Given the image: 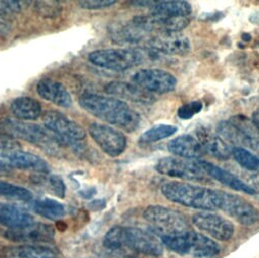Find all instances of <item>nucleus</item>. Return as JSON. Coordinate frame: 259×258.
I'll return each instance as SVG.
<instances>
[{
	"label": "nucleus",
	"mask_w": 259,
	"mask_h": 258,
	"mask_svg": "<svg viewBox=\"0 0 259 258\" xmlns=\"http://www.w3.org/2000/svg\"><path fill=\"white\" fill-rule=\"evenodd\" d=\"M79 105L96 118L128 133L137 131L141 123L140 115L131 106L114 97L84 94L79 98Z\"/></svg>",
	"instance_id": "1"
},
{
	"label": "nucleus",
	"mask_w": 259,
	"mask_h": 258,
	"mask_svg": "<svg viewBox=\"0 0 259 258\" xmlns=\"http://www.w3.org/2000/svg\"><path fill=\"white\" fill-rule=\"evenodd\" d=\"M103 244L109 250L128 249L153 257H159L164 252V245L157 235L133 227L111 228L105 235Z\"/></svg>",
	"instance_id": "2"
},
{
	"label": "nucleus",
	"mask_w": 259,
	"mask_h": 258,
	"mask_svg": "<svg viewBox=\"0 0 259 258\" xmlns=\"http://www.w3.org/2000/svg\"><path fill=\"white\" fill-rule=\"evenodd\" d=\"M164 196L180 205L204 210H220L222 190L191 185L184 182L170 181L162 185Z\"/></svg>",
	"instance_id": "3"
},
{
	"label": "nucleus",
	"mask_w": 259,
	"mask_h": 258,
	"mask_svg": "<svg viewBox=\"0 0 259 258\" xmlns=\"http://www.w3.org/2000/svg\"><path fill=\"white\" fill-rule=\"evenodd\" d=\"M160 240L171 251L196 258H211L221 251L219 244L213 240L192 230L177 236L164 237Z\"/></svg>",
	"instance_id": "4"
},
{
	"label": "nucleus",
	"mask_w": 259,
	"mask_h": 258,
	"mask_svg": "<svg viewBox=\"0 0 259 258\" xmlns=\"http://www.w3.org/2000/svg\"><path fill=\"white\" fill-rule=\"evenodd\" d=\"M144 218L160 239L177 236L191 230L183 214L165 206L151 205L147 207Z\"/></svg>",
	"instance_id": "5"
},
{
	"label": "nucleus",
	"mask_w": 259,
	"mask_h": 258,
	"mask_svg": "<svg viewBox=\"0 0 259 258\" xmlns=\"http://www.w3.org/2000/svg\"><path fill=\"white\" fill-rule=\"evenodd\" d=\"M0 134L13 139H21L28 143L43 148H53L62 142L51 134L48 129L33 123L21 120L4 119L0 121Z\"/></svg>",
	"instance_id": "6"
},
{
	"label": "nucleus",
	"mask_w": 259,
	"mask_h": 258,
	"mask_svg": "<svg viewBox=\"0 0 259 258\" xmlns=\"http://www.w3.org/2000/svg\"><path fill=\"white\" fill-rule=\"evenodd\" d=\"M89 60L96 66L114 71L131 69L143 62L139 48H111L96 50L89 54Z\"/></svg>",
	"instance_id": "7"
},
{
	"label": "nucleus",
	"mask_w": 259,
	"mask_h": 258,
	"mask_svg": "<svg viewBox=\"0 0 259 258\" xmlns=\"http://www.w3.org/2000/svg\"><path fill=\"white\" fill-rule=\"evenodd\" d=\"M218 133L229 142L259 150V134L252 122L244 116H235L219 123Z\"/></svg>",
	"instance_id": "8"
},
{
	"label": "nucleus",
	"mask_w": 259,
	"mask_h": 258,
	"mask_svg": "<svg viewBox=\"0 0 259 258\" xmlns=\"http://www.w3.org/2000/svg\"><path fill=\"white\" fill-rule=\"evenodd\" d=\"M46 129L57 137L62 144L73 145L85 139V131L77 122L58 111H48L43 117Z\"/></svg>",
	"instance_id": "9"
},
{
	"label": "nucleus",
	"mask_w": 259,
	"mask_h": 258,
	"mask_svg": "<svg viewBox=\"0 0 259 258\" xmlns=\"http://www.w3.org/2000/svg\"><path fill=\"white\" fill-rule=\"evenodd\" d=\"M156 170L168 177L183 179L187 181L203 182L206 181L207 175L201 169L198 162L187 161L181 158L166 157L158 161Z\"/></svg>",
	"instance_id": "10"
},
{
	"label": "nucleus",
	"mask_w": 259,
	"mask_h": 258,
	"mask_svg": "<svg viewBox=\"0 0 259 258\" xmlns=\"http://www.w3.org/2000/svg\"><path fill=\"white\" fill-rule=\"evenodd\" d=\"M132 80L133 83L152 95L170 93L177 85V79L173 74L158 68L142 69L133 75Z\"/></svg>",
	"instance_id": "11"
},
{
	"label": "nucleus",
	"mask_w": 259,
	"mask_h": 258,
	"mask_svg": "<svg viewBox=\"0 0 259 258\" xmlns=\"http://www.w3.org/2000/svg\"><path fill=\"white\" fill-rule=\"evenodd\" d=\"M89 133L101 150L110 157L120 156L127 147L126 137L109 125L92 123L89 126Z\"/></svg>",
	"instance_id": "12"
},
{
	"label": "nucleus",
	"mask_w": 259,
	"mask_h": 258,
	"mask_svg": "<svg viewBox=\"0 0 259 258\" xmlns=\"http://www.w3.org/2000/svg\"><path fill=\"white\" fill-rule=\"evenodd\" d=\"M220 210L244 226H252L259 220V211L254 205L237 194L224 191L222 193Z\"/></svg>",
	"instance_id": "13"
},
{
	"label": "nucleus",
	"mask_w": 259,
	"mask_h": 258,
	"mask_svg": "<svg viewBox=\"0 0 259 258\" xmlns=\"http://www.w3.org/2000/svg\"><path fill=\"white\" fill-rule=\"evenodd\" d=\"M192 222L200 231L220 241L230 240L235 233L232 222L212 212H197L192 217Z\"/></svg>",
	"instance_id": "14"
},
{
	"label": "nucleus",
	"mask_w": 259,
	"mask_h": 258,
	"mask_svg": "<svg viewBox=\"0 0 259 258\" xmlns=\"http://www.w3.org/2000/svg\"><path fill=\"white\" fill-rule=\"evenodd\" d=\"M55 235L54 229L47 224L34 223L28 227L20 229H9L5 233V238L16 243H26V245H40L50 243Z\"/></svg>",
	"instance_id": "15"
},
{
	"label": "nucleus",
	"mask_w": 259,
	"mask_h": 258,
	"mask_svg": "<svg viewBox=\"0 0 259 258\" xmlns=\"http://www.w3.org/2000/svg\"><path fill=\"white\" fill-rule=\"evenodd\" d=\"M147 46L165 55H186L191 48L188 38L181 33H158L148 40Z\"/></svg>",
	"instance_id": "16"
},
{
	"label": "nucleus",
	"mask_w": 259,
	"mask_h": 258,
	"mask_svg": "<svg viewBox=\"0 0 259 258\" xmlns=\"http://www.w3.org/2000/svg\"><path fill=\"white\" fill-rule=\"evenodd\" d=\"M0 157H2L3 161H5L9 166L13 168H17L20 170H29L38 173L50 172V166L46 161H44L39 156L28 152H5L0 155Z\"/></svg>",
	"instance_id": "17"
},
{
	"label": "nucleus",
	"mask_w": 259,
	"mask_h": 258,
	"mask_svg": "<svg viewBox=\"0 0 259 258\" xmlns=\"http://www.w3.org/2000/svg\"><path fill=\"white\" fill-rule=\"evenodd\" d=\"M198 164L201 167V169L206 173L207 176H210V178L221 182L227 187L233 190L248 193L251 195L256 193V191L251 186H249L247 183L239 179L237 176H235L231 172L224 170L221 167L205 161H198Z\"/></svg>",
	"instance_id": "18"
},
{
	"label": "nucleus",
	"mask_w": 259,
	"mask_h": 258,
	"mask_svg": "<svg viewBox=\"0 0 259 258\" xmlns=\"http://www.w3.org/2000/svg\"><path fill=\"white\" fill-rule=\"evenodd\" d=\"M106 93L117 97L119 100L124 99L141 104H152L155 101L154 95L144 91L133 82L112 81L106 87Z\"/></svg>",
	"instance_id": "19"
},
{
	"label": "nucleus",
	"mask_w": 259,
	"mask_h": 258,
	"mask_svg": "<svg viewBox=\"0 0 259 258\" xmlns=\"http://www.w3.org/2000/svg\"><path fill=\"white\" fill-rule=\"evenodd\" d=\"M37 92L41 98L58 107L69 108L72 105L70 94L66 88L54 79H41L37 84Z\"/></svg>",
	"instance_id": "20"
},
{
	"label": "nucleus",
	"mask_w": 259,
	"mask_h": 258,
	"mask_svg": "<svg viewBox=\"0 0 259 258\" xmlns=\"http://www.w3.org/2000/svg\"><path fill=\"white\" fill-rule=\"evenodd\" d=\"M196 134L197 141L201 145L204 153H207L213 158L223 161L230 159L232 151L221 137L205 127H199Z\"/></svg>",
	"instance_id": "21"
},
{
	"label": "nucleus",
	"mask_w": 259,
	"mask_h": 258,
	"mask_svg": "<svg viewBox=\"0 0 259 258\" xmlns=\"http://www.w3.org/2000/svg\"><path fill=\"white\" fill-rule=\"evenodd\" d=\"M167 148L170 153L185 160L199 159L204 155V151L197 139L190 135H183L173 139L168 143Z\"/></svg>",
	"instance_id": "22"
},
{
	"label": "nucleus",
	"mask_w": 259,
	"mask_h": 258,
	"mask_svg": "<svg viewBox=\"0 0 259 258\" xmlns=\"http://www.w3.org/2000/svg\"><path fill=\"white\" fill-rule=\"evenodd\" d=\"M34 218L13 204L0 202V225L9 229H20L34 224Z\"/></svg>",
	"instance_id": "23"
},
{
	"label": "nucleus",
	"mask_w": 259,
	"mask_h": 258,
	"mask_svg": "<svg viewBox=\"0 0 259 258\" xmlns=\"http://www.w3.org/2000/svg\"><path fill=\"white\" fill-rule=\"evenodd\" d=\"M109 33L115 43L131 45H136L143 42L149 35L137 27L133 22H129L127 24L113 25L110 28Z\"/></svg>",
	"instance_id": "24"
},
{
	"label": "nucleus",
	"mask_w": 259,
	"mask_h": 258,
	"mask_svg": "<svg viewBox=\"0 0 259 258\" xmlns=\"http://www.w3.org/2000/svg\"><path fill=\"white\" fill-rule=\"evenodd\" d=\"M152 15L163 19L189 18L192 13L191 5L187 2H155Z\"/></svg>",
	"instance_id": "25"
},
{
	"label": "nucleus",
	"mask_w": 259,
	"mask_h": 258,
	"mask_svg": "<svg viewBox=\"0 0 259 258\" xmlns=\"http://www.w3.org/2000/svg\"><path fill=\"white\" fill-rule=\"evenodd\" d=\"M5 258H58L57 254L43 245H21L6 248L3 251Z\"/></svg>",
	"instance_id": "26"
},
{
	"label": "nucleus",
	"mask_w": 259,
	"mask_h": 258,
	"mask_svg": "<svg viewBox=\"0 0 259 258\" xmlns=\"http://www.w3.org/2000/svg\"><path fill=\"white\" fill-rule=\"evenodd\" d=\"M12 112L18 119L36 120L42 114V106L34 98L20 97L13 101Z\"/></svg>",
	"instance_id": "27"
},
{
	"label": "nucleus",
	"mask_w": 259,
	"mask_h": 258,
	"mask_svg": "<svg viewBox=\"0 0 259 258\" xmlns=\"http://www.w3.org/2000/svg\"><path fill=\"white\" fill-rule=\"evenodd\" d=\"M33 209L39 216L52 221L59 220L65 213V208L60 202L49 198L34 201Z\"/></svg>",
	"instance_id": "28"
},
{
	"label": "nucleus",
	"mask_w": 259,
	"mask_h": 258,
	"mask_svg": "<svg viewBox=\"0 0 259 258\" xmlns=\"http://www.w3.org/2000/svg\"><path fill=\"white\" fill-rule=\"evenodd\" d=\"M177 127L169 124H159L155 125L149 131L144 133L140 138V143L143 145L153 144L162 140H165L169 137H172L177 133Z\"/></svg>",
	"instance_id": "29"
},
{
	"label": "nucleus",
	"mask_w": 259,
	"mask_h": 258,
	"mask_svg": "<svg viewBox=\"0 0 259 258\" xmlns=\"http://www.w3.org/2000/svg\"><path fill=\"white\" fill-rule=\"evenodd\" d=\"M232 155L236 162L244 169L249 171L259 170V158L247 149L243 147H235L232 151Z\"/></svg>",
	"instance_id": "30"
},
{
	"label": "nucleus",
	"mask_w": 259,
	"mask_h": 258,
	"mask_svg": "<svg viewBox=\"0 0 259 258\" xmlns=\"http://www.w3.org/2000/svg\"><path fill=\"white\" fill-rule=\"evenodd\" d=\"M0 196L23 201H30L33 198V194L30 190L3 180H0Z\"/></svg>",
	"instance_id": "31"
},
{
	"label": "nucleus",
	"mask_w": 259,
	"mask_h": 258,
	"mask_svg": "<svg viewBox=\"0 0 259 258\" xmlns=\"http://www.w3.org/2000/svg\"><path fill=\"white\" fill-rule=\"evenodd\" d=\"M36 5L38 13L46 18H55L61 12V6L57 2H38Z\"/></svg>",
	"instance_id": "32"
},
{
	"label": "nucleus",
	"mask_w": 259,
	"mask_h": 258,
	"mask_svg": "<svg viewBox=\"0 0 259 258\" xmlns=\"http://www.w3.org/2000/svg\"><path fill=\"white\" fill-rule=\"evenodd\" d=\"M202 107H203L202 103L199 101H193V102L184 104L178 109V112H177L178 117L181 118L182 120H188L193 116H195L196 114H198L202 110Z\"/></svg>",
	"instance_id": "33"
},
{
	"label": "nucleus",
	"mask_w": 259,
	"mask_h": 258,
	"mask_svg": "<svg viewBox=\"0 0 259 258\" xmlns=\"http://www.w3.org/2000/svg\"><path fill=\"white\" fill-rule=\"evenodd\" d=\"M22 10L20 2H14V0H3L0 2V17L11 16L19 14Z\"/></svg>",
	"instance_id": "34"
},
{
	"label": "nucleus",
	"mask_w": 259,
	"mask_h": 258,
	"mask_svg": "<svg viewBox=\"0 0 259 258\" xmlns=\"http://www.w3.org/2000/svg\"><path fill=\"white\" fill-rule=\"evenodd\" d=\"M115 4V0H82V2H78L79 7L84 10H101L112 7Z\"/></svg>",
	"instance_id": "35"
},
{
	"label": "nucleus",
	"mask_w": 259,
	"mask_h": 258,
	"mask_svg": "<svg viewBox=\"0 0 259 258\" xmlns=\"http://www.w3.org/2000/svg\"><path fill=\"white\" fill-rule=\"evenodd\" d=\"M49 183H50V187H51L53 193L57 197H59V198H64L65 197L66 186H65V183H64V181L62 180L61 177L52 175L49 178Z\"/></svg>",
	"instance_id": "36"
},
{
	"label": "nucleus",
	"mask_w": 259,
	"mask_h": 258,
	"mask_svg": "<svg viewBox=\"0 0 259 258\" xmlns=\"http://www.w3.org/2000/svg\"><path fill=\"white\" fill-rule=\"evenodd\" d=\"M20 149H21V146L17 140L0 134V151L3 153L20 151Z\"/></svg>",
	"instance_id": "37"
},
{
	"label": "nucleus",
	"mask_w": 259,
	"mask_h": 258,
	"mask_svg": "<svg viewBox=\"0 0 259 258\" xmlns=\"http://www.w3.org/2000/svg\"><path fill=\"white\" fill-rule=\"evenodd\" d=\"M252 123L259 133V109L254 111V113L252 114Z\"/></svg>",
	"instance_id": "38"
},
{
	"label": "nucleus",
	"mask_w": 259,
	"mask_h": 258,
	"mask_svg": "<svg viewBox=\"0 0 259 258\" xmlns=\"http://www.w3.org/2000/svg\"><path fill=\"white\" fill-rule=\"evenodd\" d=\"M11 166H9L5 161L0 159V174L2 173H9L11 171Z\"/></svg>",
	"instance_id": "39"
},
{
	"label": "nucleus",
	"mask_w": 259,
	"mask_h": 258,
	"mask_svg": "<svg viewBox=\"0 0 259 258\" xmlns=\"http://www.w3.org/2000/svg\"><path fill=\"white\" fill-rule=\"evenodd\" d=\"M155 2H134L133 5L135 6H140V7H150L152 8Z\"/></svg>",
	"instance_id": "40"
}]
</instances>
